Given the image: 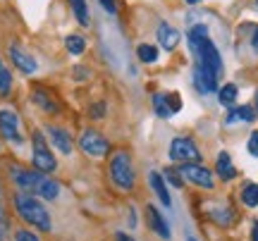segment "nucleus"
I'll return each instance as SVG.
<instances>
[{
	"mask_svg": "<svg viewBox=\"0 0 258 241\" xmlns=\"http://www.w3.org/2000/svg\"><path fill=\"white\" fill-rule=\"evenodd\" d=\"M246 150H249L253 158H258V131H251L249 141H246Z\"/></svg>",
	"mask_w": 258,
	"mask_h": 241,
	"instance_id": "31",
	"label": "nucleus"
},
{
	"mask_svg": "<svg viewBox=\"0 0 258 241\" xmlns=\"http://www.w3.org/2000/svg\"><path fill=\"white\" fill-rule=\"evenodd\" d=\"M167 103H170V110L175 112V115L182 110V96H179V93L170 91V93H167Z\"/></svg>",
	"mask_w": 258,
	"mask_h": 241,
	"instance_id": "30",
	"label": "nucleus"
},
{
	"mask_svg": "<svg viewBox=\"0 0 258 241\" xmlns=\"http://www.w3.org/2000/svg\"><path fill=\"white\" fill-rule=\"evenodd\" d=\"M10 177H12V182H15L24 194H34V196H38L41 186H43V182H46V175L38 172L36 167H34V170H27V167L15 165L12 170H10Z\"/></svg>",
	"mask_w": 258,
	"mask_h": 241,
	"instance_id": "5",
	"label": "nucleus"
},
{
	"mask_svg": "<svg viewBox=\"0 0 258 241\" xmlns=\"http://www.w3.org/2000/svg\"><path fill=\"white\" fill-rule=\"evenodd\" d=\"M31 101L36 103L46 115H57V112H60V103L53 98V91H48L43 86H36V89L31 91Z\"/></svg>",
	"mask_w": 258,
	"mask_h": 241,
	"instance_id": "13",
	"label": "nucleus"
},
{
	"mask_svg": "<svg viewBox=\"0 0 258 241\" xmlns=\"http://www.w3.org/2000/svg\"><path fill=\"white\" fill-rule=\"evenodd\" d=\"M237 96H239L237 84H225V86L218 89V101H220V105H225V108H232V105L237 103Z\"/></svg>",
	"mask_w": 258,
	"mask_h": 241,
	"instance_id": "18",
	"label": "nucleus"
},
{
	"mask_svg": "<svg viewBox=\"0 0 258 241\" xmlns=\"http://www.w3.org/2000/svg\"><path fill=\"white\" fill-rule=\"evenodd\" d=\"M101 3V8L108 12V15H117V3L115 0H98Z\"/></svg>",
	"mask_w": 258,
	"mask_h": 241,
	"instance_id": "33",
	"label": "nucleus"
},
{
	"mask_svg": "<svg viewBox=\"0 0 258 241\" xmlns=\"http://www.w3.org/2000/svg\"><path fill=\"white\" fill-rule=\"evenodd\" d=\"M115 239H117V241H134V239H132V236H127V234H117V236H115Z\"/></svg>",
	"mask_w": 258,
	"mask_h": 241,
	"instance_id": "38",
	"label": "nucleus"
},
{
	"mask_svg": "<svg viewBox=\"0 0 258 241\" xmlns=\"http://www.w3.org/2000/svg\"><path fill=\"white\" fill-rule=\"evenodd\" d=\"M46 136H48V141L53 143V148H57L62 155H70V153H72V136L67 134V129L55 127V124H48Z\"/></svg>",
	"mask_w": 258,
	"mask_h": 241,
	"instance_id": "12",
	"label": "nucleus"
},
{
	"mask_svg": "<svg viewBox=\"0 0 258 241\" xmlns=\"http://www.w3.org/2000/svg\"><path fill=\"white\" fill-rule=\"evenodd\" d=\"M251 48H253V50L258 53V29H256V34L251 36Z\"/></svg>",
	"mask_w": 258,
	"mask_h": 241,
	"instance_id": "36",
	"label": "nucleus"
},
{
	"mask_svg": "<svg viewBox=\"0 0 258 241\" xmlns=\"http://www.w3.org/2000/svg\"><path fill=\"white\" fill-rule=\"evenodd\" d=\"M237 115H239V122H256L258 110L256 105H237Z\"/></svg>",
	"mask_w": 258,
	"mask_h": 241,
	"instance_id": "27",
	"label": "nucleus"
},
{
	"mask_svg": "<svg viewBox=\"0 0 258 241\" xmlns=\"http://www.w3.org/2000/svg\"><path fill=\"white\" fill-rule=\"evenodd\" d=\"M0 136L10 143L19 146L24 141V134H22V122H19L17 110L12 108H0Z\"/></svg>",
	"mask_w": 258,
	"mask_h": 241,
	"instance_id": "6",
	"label": "nucleus"
},
{
	"mask_svg": "<svg viewBox=\"0 0 258 241\" xmlns=\"http://www.w3.org/2000/svg\"><path fill=\"white\" fill-rule=\"evenodd\" d=\"M137 57L144 62V65H153V62H158L160 53H158L156 46H151V43H141V46L137 48Z\"/></svg>",
	"mask_w": 258,
	"mask_h": 241,
	"instance_id": "21",
	"label": "nucleus"
},
{
	"mask_svg": "<svg viewBox=\"0 0 258 241\" xmlns=\"http://www.w3.org/2000/svg\"><path fill=\"white\" fill-rule=\"evenodd\" d=\"M110 179L122 191L134 189V167H132V158L127 150H117L110 158Z\"/></svg>",
	"mask_w": 258,
	"mask_h": 241,
	"instance_id": "3",
	"label": "nucleus"
},
{
	"mask_svg": "<svg viewBox=\"0 0 258 241\" xmlns=\"http://www.w3.org/2000/svg\"><path fill=\"white\" fill-rule=\"evenodd\" d=\"M10 91H12V72L0 60V96H10Z\"/></svg>",
	"mask_w": 258,
	"mask_h": 241,
	"instance_id": "25",
	"label": "nucleus"
},
{
	"mask_svg": "<svg viewBox=\"0 0 258 241\" xmlns=\"http://www.w3.org/2000/svg\"><path fill=\"white\" fill-rule=\"evenodd\" d=\"M70 8H72V15L77 17V22L82 24V27H89V5H86V0H70Z\"/></svg>",
	"mask_w": 258,
	"mask_h": 241,
	"instance_id": "20",
	"label": "nucleus"
},
{
	"mask_svg": "<svg viewBox=\"0 0 258 241\" xmlns=\"http://www.w3.org/2000/svg\"><path fill=\"white\" fill-rule=\"evenodd\" d=\"M64 48H67L70 55H82L84 50H86V41L79 34H70V36L64 38Z\"/></svg>",
	"mask_w": 258,
	"mask_h": 241,
	"instance_id": "22",
	"label": "nucleus"
},
{
	"mask_svg": "<svg viewBox=\"0 0 258 241\" xmlns=\"http://www.w3.org/2000/svg\"><path fill=\"white\" fill-rule=\"evenodd\" d=\"M191 79H194V86H196V91L201 93V96H211V93H218V79L220 76L215 74L213 69L203 65H196L194 62V72H191Z\"/></svg>",
	"mask_w": 258,
	"mask_h": 241,
	"instance_id": "10",
	"label": "nucleus"
},
{
	"mask_svg": "<svg viewBox=\"0 0 258 241\" xmlns=\"http://www.w3.org/2000/svg\"><path fill=\"white\" fill-rule=\"evenodd\" d=\"M148 182H151V189L156 191V196L160 198V203L170 208V205H172V198H170V191H167L165 177L158 175V172H151V175H148Z\"/></svg>",
	"mask_w": 258,
	"mask_h": 241,
	"instance_id": "16",
	"label": "nucleus"
},
{
	"mask_svg": "<svg viewBox=\"0 0 258 241\" xmlns=\"http://www.w3.org/2000/svg\"><path fill=\"white\" fill-rule=\"evenodd\" d=\"M153 110H156L158 117H163V120H167V117H172L175 112L170 110V103H167V93H153Z\"/></svg>",
	"mask_w": 258,
	"mask_h": 241,
	"instance_id": "19",
	"label": "nucleus"
},
{
	"mask_svg": "<svg viewBox=\"0 0 258 241\" xmlns=\"http://www.w3.org/2000/svg\"><path fill=\"white\" fill-rule=\"evenodd\" d=\"M186 3H189V5H199L201 0H186Z\"/></svg>",
	"mask_w": 258,
	"mask_h": 241,
	"instance_id": "39",
	"label": "nucleus"
},
{
	"mask_svg": "<svg viewBox=\"0 0 258 241\" xmlns=\"http://www.w3.org/2000/svg\"><path fill=\"white\" fill-rule=\"evenodd\" d=\"M74 79H89V74H86V67H74Z\"/></svg>",
	"mask_w": 258,
	"mask_h": 241,
	"instance_id": "35",
	"label": "nucleus"
},
{
	"mask_svg": "<svg viewBox=\"0 0 258 241\" xmlns=\"http://www.w3.org/2000/svg\"><path fill=\"white\" fill-rule=\"evenodd\" d=\"M15 208H17V213L22 215V220L29 224H34L38 227L41 232H50L53 229V220H50V215H48L46 205L38 201L34 194H17L15 196Z\"/></svg>",
	"mask_w": 258,
	"mask_h": 241,
	"instance_id": "2",
	"label": "nucleus"
},
{
	"mask_svg": "<svg viewBox=\"0 0 258 241\" xmlns=\"http://www.w3.org/2000/svg\"><path fill=\"white\" fill-rule=\"evenodd\" d=\"M57 194H60V184L57 182H53V179H48L43 182V186H41V191H38V196L43 198V201H55Z\"/></svg>",
	"mask_w": 258,
	"mask_h": 241,
	"instance_id": "24",
	"label": "nucleus"
},
{
	"mask_svg": "<svg viewBox=\"0 0 258 241\" xmlns=\"http://www.w3.org/2000/svg\"><path fill=\"white\" fill-rule=\"evenodd\" d=\"M158 43H160V48H165V50H175L177 46H179V31H177L172 24H167V22H160L158 24Z\"/></svg>",
	"mask_w": 258,
	"mask_h": 241,
	"instance_id": "14",
	"label": "nucleus"
},
{
	"mask_svg": "<svg viewBox=\"0 0 258 241\" xmlns=\"http://www.w3.org/2000/svg\"><path fill=\"white\" fill-rule=\"evenodd\" d=\"M146 220H148V227L153 229V232L160 236V239H167L170 241V236H172V232H170V227H167V222L163 220V215L158 213L156 205H146Z\"/></svg>",
	"mask_w": 258,
	"mask_h": 241,
	"instance_id": "15",
	"label": "nucleus"
},
{
	"mask_svg": "<svg viewBox=\"0 0 258 241\" xmlns=\"http://www.w3.org/2000/svg\"><path fill=\"white\" fill-rule=\"evenodd\" d=\"M256 110H258V93H256Z\"/></svg>",
	"mask_w": 258,
	"mask_h": 241,
	"instance_id": "40",
	"label": "nucleus"
},
{
	"mask_svg": "<svg viewBox=\"0 0 258 241\" xmlns=\"http://www.w3.org/2000/svg\"><path fill=\"white\" fill-rule=\"evenodd\" d=\"M182 177L186 182H194L196 186L201 189H213L215 186V179H213V172L208 167H203L201 163H182V167H177Z\"/></svg>",
	"mask_w": 258,
	"mask_h": 241,
	"instance_id": "9",
	"label": "nucleus"
},
{
	"mask_svg": "<svg viewBox=\"0 0 258 241\" xmlns=\"http://www.w3.org/2000/svg\"><path fill=\"white\" fill-rule=\"evenodd\" d=\"M186 41H189V50H191V55H194V62L208 67V69H213L218 76H222L225 62H222V55H220V50H218V46H215L211 41V36H208V27H206V24H194V27H189Z\"/></svg>",
	"mask_w": 258,
	"mask_h": 241,
	"instance_id": "1",
	"label": "nucleus"
},
{
	"mask_svg": "<svg viewBox=\"0 0 258 241\" xmlns=\"http://www.w3.org/2000/svg\"><path fill=\"white\" fill-rule=\"evenodd\" d=\"M15 241H38V236L34 232H29V229H19L15 234Z\"/></svg>",
	"mask_w": 258,
	"mask_h": 241,
	"instance_id": "32",
	"label": "nucleus"
},
{
	"mask_svg": "<svg viewBox=\"0 0 258 241\" xmlns=\"http://www.w3.org/2000/svg\"><path fill=\"white\" fill-rule=\"evenodd\" d=\"M215 172H218V177H220L222 182H230V179H234V177H237V170H234V165H232L230 153H225V150H222L220 155H218Z\"/></svg>",
	"mask_w": 258,
	"mask_h": 241,
	"instance_id": "17",
	"label": "nucleus"
},
{
	"mask_svg": "<svg viewBox=\"0 0 258 241\" xmlns=\"http://www.w3.org/2000/svg\"><path fill=\"white\" fill-rule=\"evenodd\" d=\"M105 110H108V105H105L103 101L93 103L91 108H89V117H93V120H103V117H105Z\"/></svg>",
	"mask_w": 258,
	"mask_h": 241,
	"instance_id": "28",
	"label": "nucleus"
},
{
	"mask_svg": "<svg viewBox=\"0 0 258 241\" xmlns=\"http://www.w3.org/2000/svg\"><path fill=\"white\" fill-rule=\"evenodd\" d=\"M170 160L175 163H201V150L189 136H177L170 143Z\"/></svg>",
	"mask_w": 258,
	"mask_h": 241,
	"instance_id": "7",
	"label": "nucleus"
},
{
	"mask_svg": "<svg viewBox=\"0 0 258 241\" xmlns=\"http://www.w3.org/2000/svg\"><path fill=\"white\" fill-rule=\"evenodd\" d=\"M31 165L36 167L38 172H55L57 160L53 155V150L48 148V141L43 136V131H34L31 134Z\"/></svg>",
	"mask_w": 258,
	"mask_h": 241,
	"instance_id": "4",
	"label": "nucleus"
},
{
	"mask_svg": "<svg viewBox=\"0 0 258 241\" xmlns=\"http://www.w3.org/2000/svg\"><path fill=\"white\" fill-rule=\"evenodd\" d=\"M241 201H244V205H246V208H256V205H258V184L246 182V184H244V189H241Z\"/></svg>",
	"mask_w": 258,
	"mask_h": 241,
	"instance_id": "23",
	"label": "nucleus"
},
{
	"mask_svg": "<svg viewBox=\"0 0 258 241\" xmlns=\"http://www.w3.org/2000/svg\"><path fill=\"white\" fill-rule=\"evenodd\" d=\"M163 177H165L167 184L175 186V189H182V186H184V177H182V172H179L177 167H167L165 172H163Z\"/></svg>",
	"mask_w": 258,
	"mask_h": 241,
	"instance_id": "26",
	"label": "nucleus"
},
{
	"mask_svg": "<svg viewBox=\"0 0 258 241\" xmlns=\"http://www.w3.org/2000/svg\"><path fill=\"white\" fill-rule=\"evenodd\" d=\"M234 122H239V115H237V105H232L230 110H227V117H225V124H234Z\"/></svg>",
	"mask_w": 258,
	"mask_h": 241,
	"instance_id": "34",
	"label": "nucleus"
},
{
	"mask_svg": "<svg viewBox=\"0 0 258 241\" xmlns=\"http://www.w3.org/2000/svg\"><path fill=\"white\" fill-rule=\"evenodd\" d=\"M79 148L91 158H105L110 153V143L96 129H84L82 136H79Z\"/></svg>",
	"mask_w": 258,
	"mask_h": 241,
	"instance_id": "8",
	"label": "nucleus"
},
{
	"mask_svg": "<svg viewBox=\"0 0 258 241\" xmlns=\"http://www.w3.org/2000/svg\"><path fill=\"white\" fill-rule=\"evenodd\" d=\"M186 241H196V239H191V236H189V239H186Z\"/></svg>",
	"mask_w": 258,
	"mask_h": 241,
	"instance_id": "41",
	"label": "nucleus"
},
{
	"mask_svg": "<svg viewBox=\"0 0 258 241\" xmlns=\"http://www.w3.org/2000/svg\"><path fill=\"white\" fill-rule=\"evenodd\" d=\"M8 53H10V60H12V65L17 67L22 74H36V72H38L36 57L31 55V53H27L24 48H19L17 43H12Z\"/></svg>",
	"mask_w": 258,
	"mask_h": 241,
	"instance_id": "11",
	"label": "nucleus"
},
{
	"mask_svg": "<svg viewBox=\"0 0 258 241\" xmlns=\"http://www.w3.org/2000/svg\"><path fill=\"white\" fill-rule=\"evenodd\" d=\"M8 236V215H5V205H3V194H0V241Z\"/></svg>",
	"mask_w": 258,
	"mask_h": 241,
	"instance_id": "29",
	"label": "nucleus"
},
{
	"mask_svg": "<svg viewBox=\"0 0 258 241\" xmlns=\"http://www.w3.org/2000/svg\"><path fill=\"white\" fill-rule=\"evenodd\" d=\"M251 241H258V222H253V232H251Z\"/></svg>",
	"mask_w": 258,
	"mask_h": 241,
	"instance_id": "37",
	"label": "nucleus"
}]
</instances>
